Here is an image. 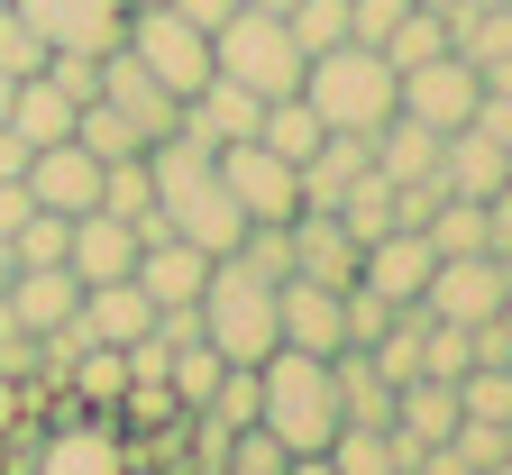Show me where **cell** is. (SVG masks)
I'll use <instances>...</instances> for the list:
<instances>
[{"mask_svg":"<svg viewBox=\"0 0 512 475\" xmlns=\"http://www.w3.org/2000/svg\"><path fill=\"white\" fill-rule=\"evenodd\" d=\"M284 238H293V275L339 284V293L357 284V256H366V247L348 238V220H339V211H293V220H284Z\"/></svg>","mask_w":512,"mask_h":475,"instance_id":"17","label":"cell"},{"mask_svg":"<svg viewBox=\"0 0 512 475\" xmlns=\"http://www.w3.org/2000/svg\"><path fill=\"white\" fill-rule=\"evenodd\" d=\"M138 220L119 211H83L74 238H64V265H74V284H128V265H138Z\"/></svg>","mask_w":512,"mask_h":475,"instance_id":"15","label":"cell"},{"mask_svg":"<svg viewBox=\"0 0 512 475\" xmlns=\"http://www.w3.org/2000/svg\"><path fill=\"white\" fill-rule=\"evenodd\" d=\"M202 338L229 357V366H266L284 348V329H275V284L266 275H247L238 256H211V284H202Z\"/></svg>","mask_w":512,"mask_h":475,"instance_id":"4","label":"cell"},{"mask_svg":"<svg viewBox=\"0 0 512 475\" xmlns=\"http://www.w3.org/2000/svg\"><path fill=\"white\" fill-rule=\"evenodd\" d=\"M476 83H485V92H503V101H512V55H503V64H485V74H476Z\"/></svg>","mask_w":512,"mask_h":475,"instance_id":"41","label":"cell"},{"mask_svg":"<svg viewBox=\"0 0 512 475\" xmlns=\"http://www.w3.org/2000/svg\"><path fill=\"white\" fill-rule=\"evenodd\" d=\"M46 55H55V46H46V37L10 10V0H0V74H10V83H28V74H46Z\"/></svg>","mask_w":512,"mask_h":475,"instance_id":"32","label":"cell"},{"mask_svg":"<svg viewBox=\"0 0 512 475\" xmlns=\"http://www.w3.org/2000/svg\"><path fill=\"white\" fill-rule=\"evenodd\" d=\"M403 10H412V0H348V37H357V46H384Z\"/></svg>","mask_w":512,"mask_h":475,"instance_id":"35","label":"cell"},{"mask_svg":"<svg viewBox=\"0 0 512 475\" xmlns=\"http://www.w3.org/2000/svg\"><path fill=\"white\" fill-rule=\"evenodd\" d=\"M64 238H74V220H64V211H28L19 238H10V256H19V265H64Z\"/></svg>","mask_w":512,"mask_h":475,"instance_id":"33","label":"cell"},{"mask_svg":"<svg viewBox=\"0 0 512 475\" xmlns=\"http://www.w3.org/2000/svg\"><path fill=\"white\" fill-rule=\"evenodd\" d=\"M256 421H266L293 457H320L339 439V375H330V357L275 348L266 366H256Z\"/></svg>","mask_w":512,"mask_h":475,"instance_id":"2","label":"cell"},{"mask_svg":"<svg viewBox=\"0 0 512 475\" xmlns=\"http://www.w3.org/2000/svg\"><path fill=\"white\" fill-rule=\"evenodd\" d=\"M37 211V201H28V183H0V238H19V220Z\"/></svg>","mask_w":512,"mask_h":475,"instance_id":"37","label":"cell"},{"mask_svg":"<svg viewBox=\"0 0 512 475\" xmlns=\"http://www.w3.org/2000/svg\"><path fill=\"white\" fill-rule=\"evenodd\" d=\"M46 475H119V448H110V439H101V448H64Z\"/></svg>","mask_w":512,"mask_h":475,"instance_id":"36","label":"cell"},{"mask_svg":"<svg viewBox=\"0 0 512 475\" xmlns=\"http://www.w3.org/2000/svg\"><path fill=\"white\" fill-rule=\"evenodd\" d=\"M284 475H330V457H293V466H284Z\"/></svg>","mask_w":512,"mask_h":475,"instance_id":"42","label":"cell"},{"mask_svg":"<svg viewBox=\"0 0 512 475\" xmlns=\"http://www.w3.org/2000/svg\"><path fill=\"white\" fill-rule=\"evenodd\" d=\"M74 92H55L46 74H28V83H10V138L37 156V147H64V138H74Z\"/></svg>","mask_w":512,"mask_h":475,"instance_id":"20","label":"cell"},{"mask_svg":"<svg viewBox=\"0 0 512 475\" xmlns=\"http://www.w3.org/2000/svg\"><path fill=\"white\" fill-rule=\"evenodd\" d=\"M375 55H384V64H394V74H412V64H430V55H448V19H439V10H421V0H412V10L394 19V37H384Z\"/></svg>","mask_w":512,"mask_h":475,"instance_id":"25","label":"cell"},{"mask_svg":"<svg viewBox=\"0 0 512 475\" xmlns=\"http://www.w3.org/2000/svg\"><path fill=\"white\" fill-rule=\"evenodd\" d=\"M74 147H92L101 165H119V156H147V138H138V128H128L110 101H83V110H74Z\"/></svg>","mask_w":512,"mask_h":475,"instance_id":"27","label":"cell"},{"mask_svg":"<svg viewBox=\"0 0 512 475\" xmlns=\"http://www.w3.org/2000/svg\"><path fill=\"white\" fill-rule=\"evenodd\" d=\"M503 302H512V293H503V275H494V247H485V256H439V265H430V293H421V311L448 320V329H485Z\"/></svg>","mask_w":512,"mask_h":475,"instance_id":"9","label":"cell"},{"mask_svg":"<svg viewBox=\"0 0 512 475\" xmlns=\"http://www.w3.org/2000/svg\"><path fill=\"white\" fill-rule=\"evenodd\" d=\"M476 101H485V83H476V64L448 46V55H430V64H412V74H394V110L403 119H421V128H467L476 119Z\"/></svg>","mask_w":512,"mask_h":475,"instance_id":"8","label":"cell"},{"mask_svg":"<svg viewBox=\"0 0 512 475\" xmlns=\"http://www.w3.org/2000/svg\"><path fill=\"white\" fill-rule=\"evenodd\" d=\"M375 174L384 183H439V128H421V119H384L375 128Z\"/></svg>","mask_w":512,"mask_h":475,"instance_id":"22","label":"cell"},{"mask_svg":"<svg viewBox=\"0 0 512 475\" xmlns=\"http://www.w3.org/2000/svg\"><path fill=\"white\" fill-rule=\"evenodd\" d=\"M238 10H266V19H284V10H293V0H238Z\"/></svg>","mask_w":512,"mask_h":475,"instance_id":"45","label":"cell"},{"mask_svg":"<svg viewBox=\"0 0 512 475\" xmlns=\"http://www.w3.org/2000/svg\"><path fill=\"white\" fill-rule=\"evenodd\" d=\"M211 74L238 83V92H256V101H284V92H302V46L266 10H229L211 28Z\"/></svg>","mask_w":512,"mask_h":475,"instance_id":"5","label":"cell"},{"mask_svg":"<svg viewBox=\"0 0 512 475\" xmlns=\"http://www.w3.org/2000/svg\"><path fill=\"white\" fill-rule=\"evenodd\" d=\"M302 101L320 128H348V138H375L384 119H394V64H384L375 46L339 37V46H320L302 64Z\"/></svg>","mask_w":512,"mask_h":475,"instance_id":"3","label":"cell"},{"mask_svg":"<svg viewBox=\"0 0 512 475\" xmlns=\"http://www.w3.org/2000/svg\"><path fill=\"white\" fill-rule=\"evenodd\" d=\"M229 256L247 265V275H266V284H284V275H293V238H284V229H247Z\"/></svg>","mask_w":512,"mask_h":475,"instance_id":"34","label":"cell"},{"mask_svg":"<svg viewBox=\"0 0 512 475\" xmlns=\"http://www.w3.org/2000/svg\"><path fill=\"white\" fill-rule=\"evenodd\" d=\"M0 128H10V74H0Z\"/></svg>","mask_w":512,"mask_h":475,"instance_id":"46","label":"cell"},{"mask_svg":"<svg viewBox=\"0 0 512 475\" xmlns=\"http://www.w3.org/2000/svg\"><path fill=\"white\" fill-rule=\"evenodd\" d=\"M128 284H138L156 311H192V302H202V284H211V256L183 247V238H147L138 265H128Z\"/></svg>","mask_w":512,"mask_h":475,"instance_id":"16","label":"cell"},{"mask_svg":"<svg viewBox=\"0 0 512 475\" xmlns=\"http://www.w3.org/2000/svg\"><path fill=\"white\" fill-rule=\"evenodd\" d=\"M128 10H147V0H128Z\"/></svg>","mask_w":512,"mask_h":475,"instance_id":"48","label":"cell"},{"mask_svg":"<svg viewBox=\"0 0 512 475\" xmlns=\"http://www.w3.org/2000/svg\"><path fill=\"white\" fill-rule=\"evenodd\" d=\"M339 220H348V238H357V247H366V238H384V229H403L394 183H384V174H357V183L339 192Z\"/></svg>","mask_w":512,"mask_h":475,"instance_id":"26","label":"cell"},{"mask_svg":"<svg viewBox=\"0 0 512 475\" xmlns=\"http://www.w3.org/2000/svg\"><path fill=\"white\" fill-rule=\"evenodd\" d=\"M430 238L421 229H384V238H366V256H357V284L366 293H384V302H394V311H412L421 293H430Z\"/></svg>","mask_w":512,"mask_h":475,"instance_id":"14","label":"cell"},{"mask_svg":"<svg viewBox=\"0 0 512 475\" xmlns=\"http://www.w3.org/2000/svg\"><path fill=\"white\" fill-rule=\"evenodd\" d=\"M174 10H183V19H192V28H220V19H229V10H238V0H174Z\"/></svg>","mask_w":512,"mask_h":475,"instance_id":"39","label":"cell"},{"mask_svg":"<svg viewBox=\"0 0 512 475\" xmlns=\"http://www.w3.org/2000/svg\"><path fill=\"white\" fill-rule=\"evenodd\" d=\"M10 320L28 329V338H55L64 320H74V302H83V284H74V265H19L10 275Z\"/></svg>","mask_w":512,"mask_h":475,"instance_id":"18","label":"cell"},{"mask_svg":"<svg viewBox=\"0 0 512 475\" xmlns=\"http://www.w3.org/2000/svg\"><path fill=\"white\" fill-rule=\"evenodd\" d=\"M485 220H494V247H512V174H503V192L485 201Z\"/></svg>","mask_w":512,"mask_h":475,"instance_id":"38","label":"cell"},{"mask_svg":"<svg viewBox=\"0 0 512 475\" xmlns=\"http://www.w3.org/2000/svg\"><path fill=\"white\" fill-rule=\"evenodd\" d=\"M421 238H430V256H485V247H494V220H485V201L439 192L430 220H421Z\"/></svg>","mask_w":512,"mask_h":475,"instance_id":"23","label":"cell"},{"mask_svg":"<svg viewBox=\"0 0 512 475\" xmlns=\"http://www.w3.org/2000/svg\"><path fill=\"white\" fill-rule=\"evenodd\" d=\"M320 457H330V475H403L412 466V448L394 430H366V421H339V439L320 448Z\"/></svg>","mask_w":512,"mask_h":475,"instance_id":"24","label":"cell"},{"mask_svg":"<svg viewBox=\"0 0 512 475\" xmlns=\"http://www.w3.org/2000/svg\"><path fill=\"white\" fill-rule=\"evenodd\" d=\"M421 10H439V19H458V10H476V0H421Z\"/></svg>","mask_w":512,"mask_h":475,"instance_id":"43","label":"cell"},{"mask_svg":"<svg viewBox=\"0 0 512 475\" xmlns=\"http://www.w3.org/2000/svg\"><path fill=\"white\" fill-rule=\"evenodd\" d=\"M256 110H266L256 92H238V83H220V74H211L202 92L183 101V128H192L202 147H238V138H256Z\"/></svg>","mask_w":512,"mask_h":475,"instance_id":"21","label":"cell"},{"mask_svg":"<svg viewBox=\"0 0 512 475\" xmlns=\"http://www.w3.org/2000/svg\"><path fill=\"white\" fill-rule=\"evenodd\" d=\"M485 475H512V457H494V466H485Z\"/></svg>","mask_w":512,"mask_h":475,"instance_id":"47","label":"cell"},{"mask_svg":"<svg viewBox=\"0 0 512 475\" xmlns=\"http://www.w3.org/2000/svg\"><path fill=\"white\" fill-rule=\"evenodd\" d=\"M284 466H293V448H284L266 421L229 430V448H220V475H284Z\"/></svg>","mask_w":512,"mask_h":475,"instance_id":"29","label":"cell"},{"mask_svg":"<svg viewBox=\"0 0 512 475\" xmlns=\"http://www.w3.org/2000/svg\"><path fill=\"white\" fill-rule=\"evenodd\" d=\"M275 329H284V348H302V357H339V348H348V320H339V284L284 275V284H275Z\"/></svg>","mask_w":512,"mask_h":475,"instance_id":"13","label":"cell"},{"mask_svg":"<svg viewBox=\"0 0 512 475\" xmlns=\"http://www.w3.org/2000/svg\"><path fill=\"white\" fill-rule=\"evenodd\" d=\"M467 412H458V384H439V375H412V384H394V439L421 457V448H448V430H458Z\"/></svg>","mask_w":512,"mask_h":475,"instance_id":"19","label":"cell"},{"mask_svg":"<svg viewBox=\"0 0 512 475\" xmlns=\"http://www.w3.org/2000/svg\"><path fill=\"white\" fill-rule=\"evenodd\" d=\"M220 183H229V201H238L247 229H284V220L302 211V165H284L266 138L220 147Z\"/></svg>","mask_w":512,"mask_h":475,"instance_id":"7","label":"cell"},{"mask_svg":"<svg viewBox=\"0 0 512 475\" xmlns=\"http://www.w3.org/2000/svg\"><path fill=\"white\" fill-rule=\"evenodd\" d=\"M92 101H110V110H119V119L147 138V147L183 128V101H174V92H165V83L147 74V64L128 55V46H110V55H101V92H92Z\"/></svg>","mask_w":512,"mask_h":475,"instance_id":"10","label":"cell"},{"mask_svg":"<svg viewBox=\"0 0 512 475\" xmlns=\"http://www.w3.org/2000/svg\"><path fill=\"white\" fill-rule=\"evenodd\" d=\"M19 183H28L37 211H64V220L101 211V156H92V147H74V138H64V147H37Z\"/></svg>","mask_w":512,"mask_h":475,"instance_id":"12","label":"cell"},{"mask_svg":"<svg viewBox=\"0 0 512 475\" xmlns=\"http://www.w3.org/2000/svg\"><path fill=\"white\" fill-rule=\"evenodd\" d=\"M10 10L46 37V46H74V55H110L128 28V0H10Z\"/></svg>","mask_w":512,"mask_h":475,"instance_id":"11","label":"cell"},{"mask_svg":"<svg viewBox=\"0 0 512 475\" xmlns=\"http://www.w3.org/2000/svg\"><path fill=\"white\" fill-rule=\"evenodd\" d=\"M119 46L147 64V74L174 92V101H192L211 83V28H192L174 0H147V10H128V28H119Z\"/></svg>","mask_w":512,"mask_h":475,"instance_id":"6","label":"cell"},{"mask_svg":"<svg viewBox=\"0 0 512 475\" xmlns=\"http://www.w3.org/2000/svg\"><path fill=\"white\" fill-rule=\"evenodd\" d=\"M10 275H19V256H10V238H0V293H10Z\"/></svg>","mask_w":512,"mask_h":475,"instance_id":"44","label":"cell"},{"mask_svg":"<svg viewBox=\"0 0 512 475\" xmlns=\"http://www.w3.org/2000/svg\"><path fill=\"white\" fill-rule=\"evenodd\" d=\"M284 28H293V46H302V64H311L320 46H339V37H348V0H293Z\"/></svg>","mask_w":512,"mask_h":475,"instance_id":"31","label":"cell"},{"mask_svg":"<svg viewBox=\"0 0 512 475\" xmlns=\"http://www.w3.org/2000/svg\"><path fill=\"white\" fill-rule=\"evenodd\" d=\"M19 174H28V147L10 138V128H0V183H19Z\"/></svg>","mask_w":512,"mask_h":475,"instance_id":"40","label":"cell"},{"mask_svg":"<svg viewBox=\"0 0 512 475\" xmlns=\"http://www.w3.org/2000/svg\"><path fill=\"white\" fill-rule=\"evenodd\" d=\"M458 412L512 430V366H467V375H458Z\"/></svg>","mask_w":512,"mask_h":475,"instance_id":"28","label":"cell"},{"mask_svg":"<svg viewBox=\"0 0 512 475\" xmlns=\"http://www.w3.org/2000/svg\"><path fill=\"white\" fill-rule=\"evenodd\" d=\"M64 375H74V393L101 402V412L128 393V357H119V348H74V357H64Z\"/></svg>","mask_w":512,"mask_h":475,"instance_id":"30","label":"cell"},{"mask_svg":"<svg viewBox=\"0 0 512 475\" xmlns=\"http://www.w3.org/2000/svg\"><path fill=\"white\" fill-rule=\"evenodd\" d=\"M147 174H156V220H165V238L202 247V256H229V247L247 238L238 201H229V183H220V147H202L192 128H174V138L147 147Z\"/></svg>","mask_w":512,"mask_h":475,"instance_id":"1","label":"cell"}]
</instances>
